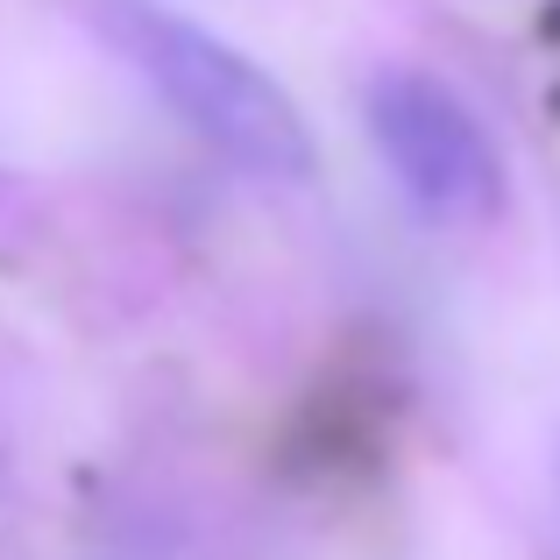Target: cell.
Wrapping results in <instances>:
<instances>
[{
    "label": "cell",
    "mask_w": 560,
    "mask_h": 560,
    "mask_svg": "<svg viewBox=\"0 0 560 560\" xmlns=\"http://www.w3.org/2000/svg\"><path fill=\"white\" fill-rule=\"evenodd\" d=\"M100 22L121 43L128 65H136L213 150H228L242 171H262V178H313L319 150H313V128H305L299 100L262 65H248L234 43H220L213 28L185 22V14L156 8V0H107Z\"/></svg>",
    "instance_id": "cell-1"
},
{
    "label": "cell",
    "mask_w": 560,
    "mask_h": 560,
    "mask_svg": "<svg viewBox=\"0 0 560 560\" xmlns=\"http://www.w3.org/2000/svg\"><path fill=\"white\" fill-rule=\"evenodd\" d=\"M370 136L425 220L482 228V220L504 213V199H511L504 156H497L490 128L462 107V93H447L440 79L383 71L370 85Z\"/></svg>",
    "instance_id": "cell-2"
}]
</instances>
